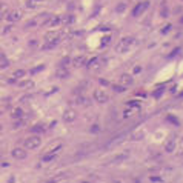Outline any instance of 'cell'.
Wrapping results in <instances>:
<instances>
[{
	"instance_id": "6da1fadb",
	"label": "cell",
	"mask_w": 183,
	"mask_h": 183,
	"mask_svg": "<svg viewBox=\"0 0 183 183\" xmlns=\"http://www.w3.org/2000/svg\"><path fill=\"white\" fill-rule=\"evenodd\" d=\"M22 16H23L22 10H13V11H10V13H8L6 19H8V22H10V23H16V22H19V20L22 19Z\"/></svg>"
},
{
	"instance_id": "7a4b0ae2",
	"label": "cell",
	"mask_w": 183,
	"mask_h": 183,
	"mask_svg": "<svg viewBox=\"0 0 183 183\" xmlns=\"http://www.w3.org/2000/svg\"><path fill=\"white\" fill-rule=\"evenodd\" d=\"M23 146H25L26 149H34V148L40 146V139H39V137H28V139L25 140Z\"/></svg>"
},
{
	"instance_id": "3957f363",
	"label": "cell",
	"mask_w": 183,
	"mask_h": 183,
	"mask_svg": "<svg viewBox=\"0 0 183 183\" xmlns=\"http://www.w3.org/2000/svg\"><path fill=\"white\" fill-rule=\"evenodd\" d=\"M148 6H149V2H142V3H139L135 8H134V11H132V16L134 17H139V16H142L146 10H148Z\"/></svg>"
},
{
	"instance_id": "277c9868",
	"label": "cell",
	"mask_w": 183,
	"mask_h": 183,
	"mask_svg": "<svg viewBox=\"0 0 183 183\" xmlns=\"http://www.w3.org/2000/svg\"><path fill=\"white\" fill-rule=\"evenodd\" d=\"M132 43V39H123L119 45H117V51H120V52H123V51H126L128 48H129V45Z\"/></svg>"
},
{
	"instance_id": "5b68a950",
	"label": "cell",
	"mask_w": 183,
	"mask_h": 183,
	"mask_svg": "<svg viewBox=\"0 0 183 183\" xmlns=\"http://www.w3.org/2000/svg\"><path fill=\"white\" fill-rule=\"evenodd\" d=\"M11 154H13V157L17 158V160H22V158L26 157V151H23V148H16V149H13Z\"/></svg>"
},
{
	"instance_id": "8992f818",
	"label": "cell",
	"mask_w": 183,
	"mask_h": 183,
	"mask_svg": "<svg viewBox=\"0 0 183 183\" xmlns=\"http://www.w3.org/2000/svg\"><path fill=\"white\" fill-rule=\"evenodd\" d=\"M94 99L97 100V102H100V103H103V102H106L108 100V96L103 93V91H100V89H97L96 93H94Z\"/></svg>"
},
{
	"instance_id": "52a82bcc",
	"label": "cell",
	"mask_w": 183,
	"mask_h": 183,
	"mask_svg": "<svg viewBox=\"0 0 183 183\" xmlns=\"http://www.w3.org/2000/svg\"><path fill=\"white\" fill-rule=\"evenodd\" d=\"M25 75H26V71H25V69H17V71L13 72V78H11V80L14 82V80H17V78H23Z\"/></svg>"
},
{
	"instance_id": "ba28073f",
	"label": "cell",
	"mask_w": 183,
	"mask_h": 183,
	"mask_svg": "<svg viewBox=\"0 0 183 183\" xmlns=\"http://www.w3.org/2000/svg\"><path fill=\"white\" fill-rule=\"evenodd\" d=\"M6 14H8V5L3 3V2H0V19L5 17Z\"/></svg>"
},
{
	"instance_id": "9c48e42d",
	"label": "cell",
	"mask_w": 183,
	"mask_h": 183,
	"mask_svg": "<svg viewBox=\"0 0 183 183\" xmlns=\"http://www.w3.org/2000/svg\"><path fill=\"white\" fill-rule=\"evenodd\" d=\"M72 22H74V17H72V16H69V14H66V16H62V17H60V23L68 25V23H72Z\"/></svg>"
},
{
	"instance_id": "30bf717a",
	"label": "cell",
	"mask_w": 183,
	"mask_h": 183,
	"mask_svg": "<svg viewBox=\"0 0 183 183\" xmlns=\"http://www.w3.org/2000/svg\"><path fill=\"white\" fill-rule=\"evenodd\" d=\"M63 119H65L66 122H72V120L75 119V112L69 109V111H66V112H65V116H63Z\"/></svg>"
},
{
	"instance_id": "8fae6325",
	"label": "cell",
	"mask_w": 183,
	"mask_h": 183,
	"mask_svg": "<svg viewBox=\"0 0 183 183\" xmlns=\"http://www.w3.org/2000/svg\"><path fill=\"white\" fill-rule=\"evenodd\" d=\"M85 62H86V59H85L83 55H80V57H75L72 63H74L75 66H83V65H85Z\"/></svg>"
},
{
	"instance_id": "7c38bea8",
	"label": "cell",
	"mask_w": 183,
	"mask_h": 183,
	"mask_svg": "<svg viewBox=\"0 0 183 183\" xmlns=\"http://www.w3.org/2000/svg\"><path fill=\"white\" fill-rule=\"evenodd\" d=\"M26 6L31 8V10L36 8V6H37V0H26Z\"/></svg>"
},
{
	"instance_id": "4fadbf2b",
	"label": "cell",
	"mask_w": 183,
	"mask_h": 183,
	"mask_svg": "<svg viewBox=\"0 0 183 183\" xmlns=\"http://www.w3.org/2000/svg\"><path fill=\"white\" fill-rule=\"evenodd\" d=\"M125 8H126V5H125L123 2H120V3L116 6V11H117V13H123V11H125Z\"/></svg>"
},
{
	"instance_id": "5bb4252c",
	"label": "cell",
	"mask_w": 183,
	"mask_h": 183,
	"mask_svg": "<svg viewBox=\"0 0 183 183\" xmlns=\"http://www.w3.org/2000/svg\"><path fill=\"white\" fill-rule=\"evenodd\" d=\"M8 65H10V62L5 57H0V68H6Z\"/></svg>"
},
{
	"instance_id": "9a60e30c",
	"label": "cell",
	"mask_w": 183,
	"mask_h": 183,
	"mask_svg": "<svg viewBox=\"0 0 183 183\" xmlns=\"http://www.w3.org/2000/svg\"><path fill=\"white\" fill-rule=\"evenodd\" d=\"M13 116H14L16 119H20V117L23 116V111H22V109H14V112H13Z\"/></svg>"
},
{
	"instance_id": "2e32d148",
	"label": "cell",
	"mask_w": 183,
	"mask_h": 183,
	"mask_svg": "<svg viewBox=\"0 0 183 183\" xmlns=\"http://www.w3.org/2000/svg\"><path fill=\"white\" fill-rule=\"evenodd\" d=\"M99 66V59H94L93 62L89 63V68H97Z\"/></svg>"
},
{
	"instance_id": "e0dca14e",
	"label": "cell",
	"mask_w": 183,
	"mask_h": 183,
	"mask_svg": "<svg viewBox=\"0 0 183 183\" xmlns=\"http://www.w3.org/2000/svg\"><path fill=\"white\" fill-rule=\"evenodd\" d=\"M3 34V29H0V36H2Z\"/></svg>"
},
{
	"instance_id": "ac0fdd59",
	"label": "cell",
	"mask_w": 183,
	"mask_h": 183,
	"mask_svg": "<svg viewBox=\"0 0 183 183\" xmlns=\"http://www.w3.org/2000/svg\"><path fill=\"white\" fill-rule=\"evenodd\" d=\"M0 131H2V125H0Z\"/></svg>"
}]
</instances>
